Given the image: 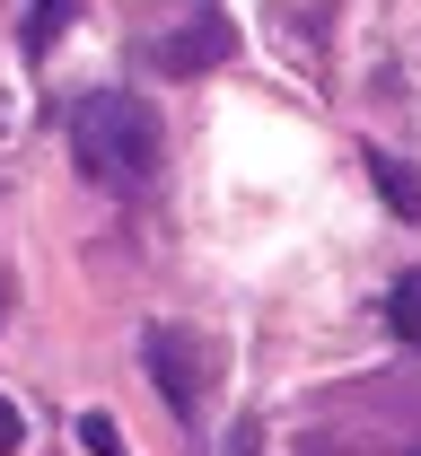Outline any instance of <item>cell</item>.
Returning <instances> with one entry per match:
<instances>
[{"mask_svg":"<svg viewBox=\"0 0 421 456\" xmlns=\"http://www.w3.org/2000/svg\"><path fill=\"white\" fill-rule=\"evenodd\" d=\"M70 159H79V175L97 193H132L141 175L158 167V114L141 106V97H123V88L79 97L70 106Z\"/></svg>","mask_w":421,"mask_h":456,"instance_id":"1","label":"cell"},{"mask_svg":"<svg viewBox=\"0 0 421 456\" xmlns=\"http://www.w3.org/2000/svg\"><path fill=\"white\" fill-rule=\"evenodd\" d=\"M141 45L158 70H211V61H229V18H220V0H167V18L141 27Z\"/></svg>","mask_w":421,"mask_h":456,"instance_id":"2","label":"cell"},{"mask_svg":"<svg viewBox=\"0 0 421 456\" xmlns=\"http://www.w3.org/2000/svg\"><path fill=\"white\" fill-rule=\"evenodd\" d=\"M141 360H150V378H158L167 412H176V421H202V395H211L220 360L184 334V325H150V334H141Z\"/></svg>","mask_w":421,"mask_h":456,"instance_id":"3","label":"cell"},{"mask_svg":"<svg viewBox=\"0 0 421 456\" xmlns=\"http://www.w3.org/2000/svg\"><path fill=\"white\" fill-rule=\"evenodd\" d=\"M386 325H395V334L421 351V273H404V281L386 289Z\"/></svg>","mask_w":421,"mask_h":456,"instance_id":"4","label":"cell"},{"mask_svg":"<svg viewBox=\"0 0 421 456\" xmlns=\"http://www.w3.org/2000/svg\"><path fill=\"white\" fill-rule=\"evenodd\" d=\"M368 167H377V184H386V202H395V211L413 220V211H421V184H413V167H395V159H377V150H368Z\"/></svg>","mask_w":421,"mask_h":456,"instance_id":"5","label":"cell"},{"mask_svg":"<svg viewBox=\"0 0 421 456\" xmlns=\"http://www.w3.org/2000/svg\"><path fill=\"white\" fill-rule=\"evenodd\" d=\"M70 9H79V0H36V18H27V53H45V45H53Z\"/></svg>","mask_w":421,"mask_h":456,"instance_id":"6","label":"cell"},{"mask_svg":"<svg viewBox=\"0 0 421 456\" xmlns=\"http://www.w3.org/2000/svg\"><path fill=\"white\" fill-rule=\"evenodd\" d=\"M18 439H27V421H18V403L0 395V456H18Z\"/></svg>","mask_w":421,"mask_h":456,"instance_id":"7","label":"cell"}]
</instances>
